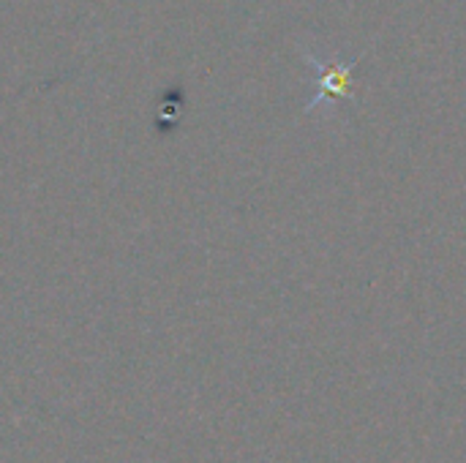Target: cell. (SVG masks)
<instances>
[{
    "instance_id": "obj_1",
    "label": "cell",
    "mask_w": 466,
    "mask_h": 463,
    "mask_svg": "<svg viewBox=\"0 0 466 463\" xmlns=\"http://www.w3.org/2000/svg\"><path fill=\"white\" fill-rule=\"evenodd\" d=\"M350 93V65H330V71L322 79V96H347Z\"/></svg>"
}]
</instances>
